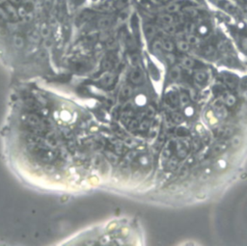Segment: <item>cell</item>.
Segmentation results:
<instances>
[{
    "label": "cell",
    "instance_id": "obj_1",
    "mask_svg": "<svg viewBox=\"0 0 247 246\" xmlns=\"http://www.w3.org/2000/svg\"><path fill=\"white\" fill-rule=\"evenodd\" d=\"M5 9H6V12L8 14V16H10L11 17H13V20H17V16H19V14H17V11L16 10V8L12 5V3H7L5 4Z\"/></svg>",
    "mask_w": 247,
    "mask_h": 246
},
{
    "label": "cell",
    "instance_id": "obj_2",
    "mask_svg": "<svg viewBox=\"0 0 247 246\" xmlns=\"http://www.w3.org/2000/svg\"><path fill=\"white\" fill-rule=\"evenodd\" d=\"M181 9V5L180 4H178L176 2H170L168 3L166 7H165V10L167 13L169 14H175L177 12H179Z\"/></svg>",
    "mask_w": 247,
    "mask_h": 246
},
{
    "label": "cell",
    "instance_id": "obj_3",
    "mask_svg": "<svg viewBox=\"0 0 247 246\" xmlns=\"http://www.w3.org/2000/svg\"><path fill=\"white\" fill-rule=\"evenodd\" d=\"M181 69L178 66L173 67L170 69V73H169V75H170V78L172 80H179L181 77Z\"/></svg>",
    "mask_w": 247,
    "mask_h": 246
},
{
    "label": "cell",
    "instance_id": "obj_4",
    "mask_svg": "<svg viewBox=\"0 0 247 246\" xmlns=\"http://www.w3.org/2000/svg\"><path fill=\"white\" fill-rule=\"evenodd\" d=\"M159 18H160V21L163 23L164 25L172 24V23L174 22V17H172L171 14H169V13L162 14V15H160V17H159Z\"/></svg>",
    "mask_w": 247,
    "mask_h": 246
},
{
    "label": "cell",
    "instance_id": "obj_5",
    "mask_svg": "<svg viewBox=\"0 0 247 246\" xmlns=\"http://www.w3.org/2000/svg\"><path fill=\"white\" fill-rule=\"evenodd\" d=\"M111 22H112V18L110 17H100L98 23H99V27H102V28H106V27L108 26H110L111 24Z\"/></svg>",
    "mask_w": 247,
    "mask_h": 246
},
{
    "label": "cell",
    "instance_id": "obj_6",
    "mask_svg": "<svg viewBox=\"0 0 247 246\" xmlns=\"http://www.w3.org/2000/svg\"><path fill=\"white\" fill-rule=\"evenodd\" d=\"M177 48L179 50L182 52H186L188 51L190 48V45L187 43V41H184V40H179L177 42Z\"/></svg>",
    "mask_w": 247,
    "mask_h": 246
},
{
    "label": "cell",
    "instance_id": "obj_7",
    "mask_svg": "<svg viewBox=\"0 0 247 246\" xmlns=\"http://www.w3.org/2000/svg\"><path fill=\"white\" fill-rule=\"evenodd\" d=\"M181 63L182 65V67L185 69H191L194 66V61L188 56H184L181 60Z\"/></svg>",
    "mask_w": 247,
    "mask_h": 246
},
{
    "label": "cell",
    "instance_id": "obj_8",
    "mask_svg": "<svg viewBox=\"0 0 247 246\" xmlns=\"http://www.w3.org/2000/svg\"><path fill=\"white\" fill-rule=\"evenodd\" d=\"M194 79L198 83H204L206 80H207V73L203 71L196 72L194 75Z\"/></svg>",
    "mask_w": 247,
    "mask_h": 246
},
{
    "label": "cell",
    "instance_id": "obj_9",
    "mask_svg": "<svg viewBox=\"0 0 247 246\" xmlns=\"http://www.w3.org/2000/svg\"><path fill=\"white\" fill-rule=\"evenodd\" d=\"M144 31H145L146 36H147L149 39H152L155 35V28L152 24H146L144 27Z\"/></svg>",
    "mask_w": 247,
    "mask_h": 246
},
{
    "label": "cell",
    "instance_id": "obj_10",
    "mask_svg": "<svg viewBox=\"0 0 247 246\" xmlns=\"http://www.w3.org/2000/svg\"><path fill=\"white\" fill-rule=\"evenodd\" d=\"M162 48L167 52H172L174 50V48H175V45H174V44L172 43L171 41L165 40V41L162 42Z\"/></svg>",
    "mask_w": 247,
    "mask_h": 246
},
{
    "label": "cell",
    "instance_id": "obj_11",
    "mask_svg": "<svg viewBox=\"0 0 247 246\" xmlns=\"http://www.w3.org/2000/svg\"><path fill=\"white\" fill-rule=\"evenodd\" d=\"M186 41L190 45H197L200 44V39L197 36H195L193 34H189L186 37Z\"/></svg>",
    "mask_w": 247,
    "mask_h": 246
},
{
    "label": "cell",
    "instance_id": "obj_12",
    "mask_svg": "<svg viewBox=\"0 0 247 246\" xmlns=\"http://www.w3.org/2000/svg\"><path fill=\"white\" fill-rule=\"evenodd\" d=\"M184 13L185 14V15L192 17L198 16V11L193 7H185V8H184Z\"/></svg>",
    "mask_w": 247,
    "mask_h": 246
},
{
    "label": "cell",
    "instance_id": "obj_13",
    "mask_svg": "<svg viewBox=\"0 0 247 246\" xmlns=\"http://www.w3.org/2000/svg\"><path fill=\"white\" fill-rule=\"evenodd\" d=\"M236 103V99L234 95H228L227 97L225 99V103L228 105V106H234Z\"/></svg>",
    "mask_w": 247,
    "mask_h": 246
},
{
    "label": "cell",
    "instance_id": "obj_14",
    "mask_svg": "<svg viewBox=\"0 0 247 246\" xmlns=\"http://www.w3.org/2000/svg\"><path fill=\"white\" fill-rule=\"evenodd\" d=\"M241 143V136L240 135H235L232 137V140H231V145L233 148H236L240 145Z\"/></svg>",
    "mask_w": 247,
    "mask_h": 246
},
{
    "label": "cell",
    "instance_id": "obj_15",
    "mask_svg": "<svg viewBox=\"0 0 247 246\" xmlns=\"http://www.w3.org/2000/svg\"><path fill=\"white\" fill-rule=\"evenodd\" d=\"M189 97L187 96L185 93H182V94L180 95V101L182 106H186L189 104Z\"/></svg>",
    "mask_w": 247,
    "mask_h": 246
},
{
    "label": "cell",
    "instance_id": "obj_16",
    "mask_svg": "<svg viewBox=\"0 0 247 246\" xmlns=\"http://www.w3.org/2000/svg\"><path fill=\"white\" fill-rule=\"evenodd\" d=\"M226 150V145L225 144H219V145L215 146L212 149V154L213 155H217V154H220L223 151Z\"/></svg>",
    "mask_w": 247,
    "mask_h": 246
},
{
    "label": "cell",
    "instance_id": "obj_17",
    "mask_svg": "<svg viewBox=\"0 0 247 246\" xmlns=\"http://www.w3.org/2000/svg\"><path fill=\"white\" fill-rule=\"evenodd\" d=\"M14 45H15L17 48H22V45H23V39L21 38L20 36H15L14 37Z\"/></svg>",
    "mask_w": 247,
    "mask_h": 246
},
{
    "label": "cell",
    "instance_id": "obj_18",
    "mask_svg": "<svg viewBox=\"0 0 247 246\" xmlns=\"http://www.w3.org/2000/svg\"><path fill=\"white\" fill-rule=\"evenodd\" d=\"M172 118H173L174 121H175V123H177V124H181L184 121V116H182L181 113H177V112L172 115Z\"/></svg>",
    "mask_w": 247,
    "mask_h": 246
},
{
    "label": "cell",
    "instance_id": "obj_19",
    "mask_svg": "<svg viewBox=\"0 0 247 246\" xmlns=\"http://www.w3.org/2000/svg\"><path fill=\"white\" fill-rule=\"evenodd\" d=\"M204 53H205V55H207V56H212V55L215 53V48H214V46H212V45H208L205 48Z\"/></svg>",
    "mask_w": 247,
    "mask_h": 246
},
{
    "label": "cell",
    "instance_id": "obj_20",
    "mask_svg": "<svg viewBox=\"0 0 247 246\" xmlns=\"http://www.w3.org/2000/svg\"><path fill=\"white\" fill-rule=\"evenodd\" d=\"M127 4H129V0H116L115 2V7L117 9H124Z\"/></svg>",
    "mask_w": 247,
    "mask_h": 246
},
{
    "label": "cell",
    "instance_id": "obj_21",
    "mask_svg": "<svg viewBox=\"0 0 247 246\" xmlns=\"http://www.w3.org/2000/svg\"><path fill=\"white\" fill-rule=\"evenodd\" d=\"M177 165H178V158L177 157H172L171 160L168 162L167 168L169 170H174L177 167Z\"/></svg>",
    "mask_w": 247,
    "mask_h": 246
},
{
    "label": "cell",
    "instance_id": "obj_22",
    "mask_svg": "<svg viewBox=\"0 0 247 246\" xmlns=\"http://www.w3.org/2000/svg\"><path fill=\"white\" fill-rule=\"evenodd\" d=\"M164 29H165L168 33H170V34H174L176 32V26L173 24H168V25H165L164 26Z\"/></svg>",
    "mask_w": 247,
    "mask_h": 246
},
{
    "label": "cell",
    "instance_id": "obj_23",
    "mask_svg": "<svg viewBox=\"0 0 247 246\" xmlns=\"http://www.w3.org/2000/svg\"><path fill=\"white\" fill-rule=\"evenodd\" d=\"M17 14H19V16L21 17H27V11H26V9L24 7H20L19 9H17Z\"/></svg>",
    "mask_w": 247,
    "mask_h": 246
},
{
    "label": "cell",
    "instance_id": "obj_24",
    "mask_svg": "<svg viewBox=\"0 0 247 246\" xmlns=\"http://www.w3.org/2000/svg\"><path fill=\"white\" fill-rule=\"evenodd\" d=\"M170 155H171V151L170 150H164L163 152H162V160L163 161H166L169 157H170Z\"/></svg>",
    "mask_w": 247,
    "mask_h": 246
},
{
    "label": "cell",
    "instance_id": "obj_25",
    "mask_svg": "<svg viewBox=\"0 0 247 246\" xmlns=\"http://www.w3.org/2000/svg\"><path fill=\"white\" fill-rule=\"evenodd\" d=\"M7 18H8L7 12H5L1 7H0V21H3L4 20H7Z\"/></svg>",
    "mask_w": 247,
    "mask_h": 246
},
{
    "label": "cell",
    "instance_id": "obj_26",
    "mask_svg": "<svg viewBox=\"0 0 247 246\" xmlns=\"http://www.w3.org/2000/svg\"><path fill=\"white\" fill-rule=\"evenodd\" d=\"M166 59L168 60V62L170 63V64H173V63H175V56H174L173 54H167L166 55Z\"/></svg>",
    "mask_w": 247,
    "mask_h": 246
},
{
    "label": "cell",
    "instance_id": "obj_27",
    "mask_svg": "<svg viewBox=\"0 0 247 246\" xmlns=\"http://www.w3.org/2000/svg\"><path fill=\"white\" fill-rule=\"evenodd\" d=\"M179 185H177V184H172V185H170V186H169V190H170L171 192H176V191H178V190H179Z\"/></svg>",
    "mask_w": 247,
    "mask_h": 246
},
{
    "label": "cell",
    "instance_id": "obj_28",
    "mask_svg": "<svg viewBox=\"0 0 247 246\" xmlns=\"http://www.w3.org/2000/svg\"><path fill=\"white\" fill-rule=\"evenodd\" d=\"M42 35L44 36V37H47V35H48V28L45 25H44L43 27H42Z\"/></svg>",
    "mask_w": 247,
    "mask_h": 246
},
{
    "label": "cell",
    "instance_id": "obj_29",
    "mask_svg": "<svg viewBox=\"0 0 247 246\" xmlns=\"http://www.w3.org/2000/svg\"><path fill=\"white\" fill-rule=\"evenodd\" d=\"M241 45H242V48H243L246 51H247V38H244L243 40H242L241 42Z\"/></svg>",
    "mask_w": 247,
    "mask_h": 246
},
{
    "label": "cell",
    "instance_id": "obj_30",
    "mask_svg": "<svg viewBox=\"0 0 247 246\" xmlns=\"http://www.w3.org/2000/svg\"><path fill=\"white\" fill-rule=\"evenodd\" d=\"M186 110V115L187 116H190L192 113H193V109H192L191 107H188V108H186L185 109Z\"/></svg>",
    "mask_w": 247,
    "mask_h": 246
},
{
    "label": "cell",
    "instance_id": "obj_31",
    "mask_svg": "<svg viewBox=\"0 0 247 246\" xmlns=\"http://www.w3.org/2000/svg\"><path fill=\"white\" fill-rule=\"evenodd\" d=\"M207 31H208V29L206 28L205 26H202L200 28V33H202V34H206V33H207Z\"/></svg>",
    "mask_w": 247,
    "mask_h": 246
},
{
    "label": "cell",
    "instance_id": "obj_32",
    "mask_svg": "<svg viewBox=\"0 0 247 246\" xmlns=\"http://www.w3.org/2000/svg\"><path fill=\"white\" fill-rule=\"evenodd\" d=\"M208 180V175L207 174H203L200 176V180Z\"/></svg>",
    "mask_w": 247,
    "mask_h": 246
},
{
    "label": "cell",
    "instance_id": "obj_33",
    "mask_svg": "<svg viewBox=\"0 0 247 246\" xmlns=\"http://www.w3.org/2000/svg\"><path fill=\"white\" fill-rule=\"evenodd\" d=\"M12 4H20L21 2V0H10Z\"/></svg>",
    "mask_w": 247,
    "mask_h": 246
},
{
    "label": "cell",
    "instance_id": "obj_34",
    "mask_svg": "<svg viewBox=\"0 0 247 246\" xmlns=\"http://www.w3.org/2000/svg\"><path fill=\"white\" fill-rule=\"evenodd\" d=\"M187 174H188V171H186V172H185V171H184V172H182L181 177V178H184V176H185V177H186V176H187Z\"/></svg>",
    "mask_w": 247,
    "mask_h": 246
},
{
    "label": "cell",
    "instance_id": "obj_35",
    "mask_svg": "<svg viewBox=\"0 0 247 246\" xmlns=\"http://www.w3.org/2000/svg\"><path fill=\"white\" fill-rule=\"evenodd\" d=\"M45 1V5H47V7L50 5V4H51V0H44Z\"/></svg>",
    "mask_w": 247,
    "mask_h": 246
},
{
    "label": "cell",
    "instance_id": "obj_36",
    "mask_svg": "<svg viewBox=\"0 0 247 246\" xmlns=\"http://www.w3.org/2000/svg\"><path fill=\"white\" fill-rule=\"evenodd\" d=\"M190 93H191V97L192 99H193V97H195V96H196V92L195 91H190Z\"/></svg>",
    "mask_w": 247,
    "mask_h": 246
},
{
    "label": "cell",
    "instance_id": "obj_37",
    "mask_svg": "<svg viewBox=\"0 0 247 246\" xmlns=\"http://www.w3.org/2000/svg\"><path fill=\"white\" fill-rule=\"evenodd\" d=\"M242 95H243V97H244V99L247 100V90H245V91L243 92V94H242Z\"/></svg>",
    "mask_w": 247,
    "mask_h": 246
},
{
    "label": "cell",
    "instance_id": "obj_38",
    "mask_svg": "<svg viewBox=\"0 0 247 246\" xmlns=\"http://www.w3.org/2000/svg\"><path fill=\"white\" fill-rule=\"evenodd\" d=\"M159 1H161V2H168V1H170V0H159Z\"/></svg>",
    "mask_w": 247,
    "mask_h": 246
},
{
    "label": "cell",
    "instance_id": "obj_39",
    "mask_svg": "<svg viewBox=\"0 0 247 246\" xmlns=\"http://www.w3.org/2000/svg\"><path fill=\"white\" fill-rule=\"evenodd\" d=\"M188 184H189V183H187V182L184 183V186H187V185H188Z\"/></svg>",
    "mask_w": 247,
    "mask_h": 246
},
{
    "label": "cell",
    "instance_id": "obj_40",
    "mask_svg": "<svg viewBox=\"0 0 247 246\" xmlns=\"http://www.w3.org/2000/svg\"><path fill=\"white\" fill-rule=\"evenodd\" d=\"M4 1H5V0H0V4H1V3H3Z\"/></svg>",
    "mask_w": 247,
    "mask_h": 246
}]
</instances>
